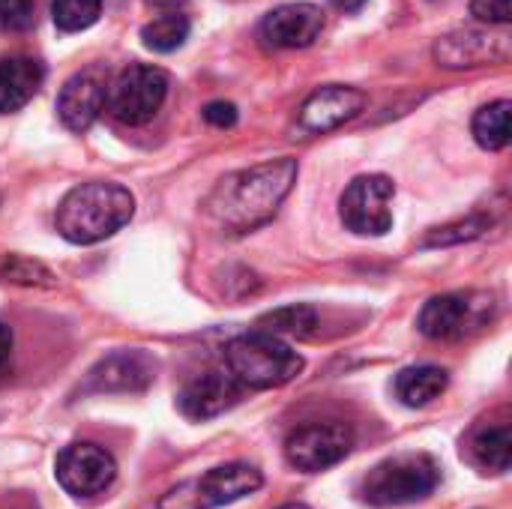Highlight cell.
Listing matches in <instances>:
<instances>
[{
  "label": "cell",
  "instance_id": "6da1fadb",
  "mask_svg": "<svg viewBox=\"0 0 512 509\" xmlns=\"http://www.w3.org/2000/svg\"><path fill=\"white\" fill-rule=\"evenodd\" d=\"M297 159L282 156L225 174L207 198V213L225 231L246 234L267 225L297 180Z\"/></svg>",
  "mask_w": 512,
  "mask_h": 509
},
{
  "label": "cell",
  "instance_id": "7a4b0ae2",
  "mask_svg": "<svg viewBox=\"0 0 512 509\" xmlns=\"http://www.w3.org/2000/svg\"><path fill=\"white\" fill-rule=\"evenodd\" d=\"M135 213V198L126 186L108 180H90L69 189L57 207V231L75 246L99 243L117 234Z\"/></svg>",
  "mask_w": 512,
  "mask_h": 509
},
{
  "label": "cell",
  "instance_id": "3957f363",
  "mask_svg": "<svg viewBox=\"0 0 512 509\" xmlns=\"http://www.w3.org/2000/svg\"><path fill=\"white\" fill-rule=\"evenodd\" d=\"M303 357L270 333H246L228 342L225 369L243 390H276L303 372Z\"/></svg>",
  "mask_w": 512,
  "mask_h": 509
},
{
  "label": "cell",
  "instance_id": "277c9868",
  "mask_svg": "<svg viewBox=\"0 0 512 509\" xmlns=\"http://www.w3.org/2000/svg\"><path fill=\"white\" fill-rule=\"evenodd\" d=\"M441 486V465L429 453H402L378 462L357 486L363 504L378 509L426 501Z\"/></svg>",
  "mask_w": 512,
  "mask_h": 509
},
{
  "label": "cell",
  "instance_id": "5b68a950",
  "mask_svg": "<svg viewBox=\"0 0 512 509\" xmlns=\"http://www.w3.org/2000/svg\"><path fill=\"white\" fill-rule=\"evenodd\" d=\"M264 486V477L255 465L246 462H231L222 468L207 471L204 477L186 480L180 486H174L171 492H165L159 498V509H219L255 495Z\"/></svg>",
  "mask_w": 512,
  "mask_h": 509
},
{
  "label": "cell",
  "instance_id": "8992f818",
  "mask_svg": "<svg viewBox=\"0 0 512 509\" xmlns=\"http://www.w3.org/2000/svg\"><path fill=\"white\" fill-rule=\"evenodd\" d=\"M495 309H498V303L486 291L441 294L423 306V312L417 318V330L435 342H459V339H468V336L480 333L483 327H489V321L495 318Z\"/></svg>",
  "mask_w": 512,
  "mask_h": 509
},
{
  "label": "cell",
  "instance_id": "52a82bcc",
  "mask_svg": "<svg viewBox=\"0 0 512 509\" xmlns=\"http://www.w3.org/2000/svg\"><path fill=\"white\" fill-rule=\"evenodd\" d=\"M168 99V75L159 66L135 63L126 66L105 87V108L123 126L150 123Z\"/></svg>",
  "mask_w": 512,
  "mask_h": 509
},
{
  "label": "cell",
  "instance_id": "ba28073f",
  "mask_svg": "<svg viewBox=\"0 0 512 509\" xmlns=\"http://www.w3.org/2000/svg\"><path fill=\"white\" fill-rule=\"evenodd\" d=\"M396 183L387 174H360L348 183L339 201V216L360 237H381L393 228Z\"/></svg>",
  "mask_w": 512,
  "mask_h": 509
},
{
  "label": "cell",
  "instance_id": "9c48e42d",
  "mask_svg": "<svg viewBox=\"0 0 512 509\" xmlns=\"http://www.w3.org/2000/svg\"><path fill=\"white\" fill-rule=\"evenodd\" d=\"M354 447V432L345 423H306L294 429L285 441V459L303 474H321L339 465Z\"/></svg>",
  "mask_w": 512,
  "mask_h": 509
},
{
  "label": "cell",
  "instance_id": "30bf717a",
  "mask_svg": "<svg viewBox=\"0 0 512 509\" xmlns=\"http://www.w3.org/2000/svg\"><path fill=\"white\" fill-rule=\"evenodd\" d=\"M54 477L72 498H96L111 489L117 477V462L108 450L81 441L60 450Z\"/></svg>",
  "mask_w": 512,
  "mask_h": 509
},
{
  "label": "cell",
  "instance_id": "8fae6325",
  "mask_svg": "<svg viewBox=\"0 0 512 509\" xmlns=\"http://www.w3.org/2000/svg\"><path fill=\"white\" fill-rule=\"evenodd\" d=\"M324 30V9L315 3H282L261 18V39L270 48H306Z\"/></svg>",
  "mask_w": 512,
  "mask_h": 509
},
{
  "label": "cell",
  "instance_id": "7c38bea8",
  "mask_svg": "<svg viewBox=\"0 0 512 509\" xmlns=\"http://www.w3.org/2000/svg\"><path fill=\"white\" fill-rule=\"evenodd\" d=\"M243 396V387L234 381V375L228 369H207L204 375L192 378L180 396H177V408L186 420L204 423L213 420L219 414H225L228 408H234Z\"/></svg>",
  "mask_w": 512,
  "mask_h": 509
},
{
  "label": "cell",
  "instance_id": "4fadbf2b",
  "mask_svg": "<svg viewBox=\"0 0 512 509\" xmlns=\"http://www.w3.org/2000/svg\"><path fill=\"white\" fill-rule=\"evenodd\" d=\"M363 108H366L363 90L345 84H327L300 105V129L309 135H324L354 120Z\"/></svg>",
  "mask_w": 512,
  "mask_h": 509
},
{
  "label": "cell",
  "instance_id": "5bb4252c",
  "mask_svg": "<svg viewBox=\"0 0 512 509\" xmlns=\"http://www.w3.org/2000/svg\"><path fill=\"white\" fill-rule=\"evenodd\" d=\"M156 378V363L144 351H117L99 360L84 390L87 393H144Z\"/></svg>",
  "mask_w": 512,
  "mask_h": 509
},
{
  "label": "cell",
  "instance_id": "9a60e30c",
  "mask_svg": "<svg viewBox=\"0 0 512 509\" xmlns=\"http://www.w3.org/2000/svg\"><path fill=\"white\" fill-rule=\"evenodd\" d=\"M105 111V81L96 72H75L57 96V117L69 132H87Z\"/></svg>",
  "mask_w": 512,
  "mask_h": 509
},
{
  "label": "cell",
  "instance_id": "2e32d148",
  "mask_svg": "<svg viewBox=\"0 0 512 509\" xmlns=\"http://www.w3.org/2000/svg\"><path fill=\"white\" fill-rule=\"evenodd\" d=\"M435 57L447 69L483 66L489 60L507 57V36H492L486 30H456L435 45Z\"/></svg>",
  "mask_w": 512,
  "mask_h": 509
},
{
  "label": "cell",
  "instance_id": "e0dca14e",
  "mask_svg": "<svg viewBox=\"0 0 512 509\" xmlns=\"http://www.w3.org/2000/svg\"><path fill=\"white\" fill-rule=\"evenodd\" d=\"M45 66L24 54L0 57V114L24 108L42 87Z\"/></svg>",
  "mask_w": 512,
  "mask_h": 509
},
{
  "label": "cell",
  "instance_id": "ac0fdd59",
  "mask_svg": "<svg viewBox=\"0 0 512 509\" xmlns=\"http://www.w3.org/2000/svg\"><path fill=\"white\" fill-rule=\"evenodd\" d=\"M471 459L477 468L489 474H507L512 462V429L510 423H492L474 432L471 438Z\"/></svg>",
  "mask_w": 512,
  "mask_h": 509
},
{
  "label": "cell",
  "instance_id": "d6986e66",
  "mask_svg": "<svg viewBox=\"0 0 512 509\" xmlns=\"http://www.w3.org/2000/svg\"><path fill=\"white\" fill-rule=\"evenodd\" d=\"M447 384H450L447 369H441V366H411V369L399 372L396 396L408 408H426L447 390Z\"/></svg>",
  "mask_w": 512,
  "mask_h": 509
},
{
  "label": "cell",
  "instance_id": "ffe728a7",
  "mask_svg": "<svg viewBox=\"0 0 512 509\" xmlns=\"http://www.w3.org/2000/svg\"><path fill=\"white\" fill-rule=\"evenodd\" d=\"M189 33H192V21L186 12H159L153 21L141 27V42L156 54H171L189 39Z\"/></svg>",
  "mask_w": 512,
  "mask_h": 509
},
{
  "label": "cell",
  "instance_id": "44dd1931",
  "mask_svg": "<svg viewBox=\"0 0 512 509\" xmlns=\"http://www.w3.org/2000/svg\"><path fill=\"white\" fill-rule=\"evenodd\" d=\"M510 111V99H498V102L483 105L474 114L471 132H474V141L483 150H504L510 144Z\"/></svg>",
  "mask_w": 512,
  "mask_h": 509
},
{
  "label": "cell",
  "instance_id": "7402d4cb",
  "mask_svg": "<svg viewBox=\"0 0 512 509\" xmlns=\"http://www.w3.org/2000/svg\"><path fill=\"white\" fill-rule=\"evenodd\" d=\"M264 330L261 333H270V336H312V330L318 327V315L312 306L306 303H297V306H282L276 312H267L261 321H258Z\"/></svg>",
  "mask_w": 512,
  "mask_h": 509
},
{
  "label": "cell",
  "instance_id": "603a6c76",
  "mask_svg": "<svg viewBox=\"0 0 512 509\" xmlns=\"http://www.w3.org/2000/svg\"><path fill=\"white\" fill-rule=\"evenodd\" d=\"M99 15H102V0H51V18L63 33L87 30L99 21Z\"/></svg>",
  "mask_w": 512,
  "mask_h": 509
},
{
  "label": "cell",
  "instance_id": "cb8c5ba5",
  "mask_svg": "<svg viewBox=\"0 0 512 509\" xmlns=\"http://www.w3.org/2000/svg\"><path fill=\"white\" fill-rule=\"evenodd\" d=\"M0 279L15 285H54V276L39 261H27L21 255L0 258Z\"/></svg>",
  "mask_w": 512,
  "mask_h": 509
},
{
  "label": "cell",
  "instance_id": "d4e9b609",
  "mask_svg": "<svg viewBox=\"0 0 512 509\" xmlns=\"http://www.w3.org/2000/svg\"><path fill=\"white\" fill-rule=\"evenodd\" d=\"M39 0H0V33H24L36 24Z\"/></svg>",
  "mask_w": 512,
  "mask_h": 509
},
{
  "label": "cell",
  "instance_id": "484cf974",
  "mask_svg": "<svg viewBox=\"0 0 512 509\" xmlns=\"http://www.w3.org/2000/svg\"><path fill=\"white\" fill-rule=\"evenodd\" d=\"M486 228H489V222H486V219H465V222H453V225L435 228V231L423 240V246H450V243L474 240V237H480Z\"/></svg>",
  "mask_w": 512,
  "mask_h": 509
},
{
  "label": "cell",
  "instance_id": "4316f807",
  "mask_svg": "<svg viewBox=\"0 0 512 509\" xmlns=\"http://www.w3.org/2000/svg\"><path fill=\"white\" fill-rule=\"evenodd\" d=\"M471 15L486 24H510L512 6L510 0H471Z\"/></svg>",
  "mask_w": 512,
  "mask_h": 509
},
{
  "label": "cell",
  "instance_id": "83f0119b",
  "mask_svg": "<svg viewBox=\"0 0 512 509\" xmlns=\"http://www.w3.org/2000/svg\"><path fill=\"white\" fill-rule=\"evenodd\" d=\"M204 120L210 123V126H216V129H231L234 123H237V105L234 102H210L207 108H204Z\"/></svg>",
  "mask_w": 512,
  "mask_h": 509
},
{
  "label": "cell",
  "instance_id": "f1b7e54d",
  "mask_svg": "<svg viewBox=\"0 0 512 509\" xmlns=\"http://www.w3.org/2000/svg\"><path fill=\"white\" fill-rule=\"evenodd\" d=\"M9 357H12V330L0 321V372L9 366Z\"/></svg>",
  "mask_w": 512,
  "mask_h": 509
},
{
  "label": "cell",
  "instance_id": "f546056e",
  "mask_svg": "<svg viewBox=\"0 0 512 509\" xmlns=\"http://www.w3.org/2000/svg\"><path fill=\"white\" fill-rule=\"evenodd\" d=\"M150 9H159V12H180V6L186 3V0H144Z\"/></svg>",
  "mask_w": 512,
  "mask_h": 509
},
{
  "label": "cell",
  "instance_id": "4dcf8cb0",
  "mask_svg": "<svg viewBox=\"0 0 512 509\" xmlns=\"http://www.w3.org/2000/svg\"><path fill=\"white\" fill-rule=\"evenodd\" d=\"M330 3H333L339 12H348V15H351V12H360L369 0H330Z\"/></svg>",
  "mask_w": 512,
  "mask_h": 509
},
{
  "label": "cell",
  "instance_id": "1f68e13d",
  "mask_svg": "<svg viewBox=\"0 0 512 509\" xmlns=\"http://www.w3.org/2000/svg\"><path fill=\"white\" fill-rule=\"evenodd\" d=\"M279 509H309V507H306V504H282Z\"/></svg>",
  "mask_w": 512,
  "mask_h": 509
}]
</instances>
